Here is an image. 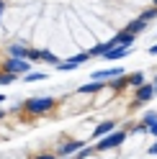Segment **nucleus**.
Instances as JSON below:
<instances>
[{
  "label": "nucleus",
  "mask_w": 157,
  "mask_h": 159,
  "mask_svg": "<svg viewBox=\"0 0 157 159\" xmlns=\"http://www.w3.org/2000/svg\"><path fill=\"white\" fill-rule=\"evenodd\" d=\"M147 85L142 72L113 82H90L72 93L28 98L0 108V159H70L93 139L116 131V121L95 116L126 90Z\"/></svg>",
  "instance_id": "obj_1"
},
{
  "label": "nucleus",
  "mask_w": 157,
  "mask_h": 159,
  "mask_svg": "<svg viewBox=\"0 0 157 159\" xmlns=\"http://www.w3.org/2000/svg\"><path fill=\"white\" fill-rule=\"evenodd\" d=\"M26 69V62H21L11 49H8L3 41H0V85L11 82V80H16L18 75H21Z\"/></svg>",
  "instance_id": "obj_2"
},
{
  "label": "nucleus",
  "mask_w": 157,
  "mask_h": 159,
  "mask_svg": "<svg viewBox=\"0 0 157 159\" xmlns=\"http://www.w3.org/2000/svg\"><path fill=\"white\" fill-rule=\"evenodd\" d=\"M150 52H152V54H157V46H152V49H150Z\"/></svg>",
  "instance_id": "obj_3"
},
{
  "label": "nucleus",
  "mask_w": 157,
  "mask_h": 159,
  "mask_svg": "<svg viewBox=\"0 0 157 159\" xmlns=\"http://www.w3.org/2000/svg\"><path fill=\"white\" fill-rule=\"evenodd\" d=\"M155 8H157V0H155Z\"/></svg>",
  "instance_id": "obj_4"
}]
</instances>
